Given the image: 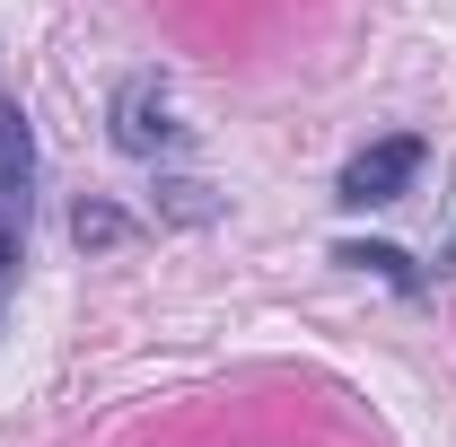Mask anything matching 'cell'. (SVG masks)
Instances as JSON below:
<instances>
[{"mask_svg": "<svg viewBox=\"0 0 456 447\" xmlns=\"http://www.w3.org/2000/svg\"><path fill=\"white\" fill-rule=\"evenodd\" d=\"M27 175H36L27 114L0 106V280H9V264H18V237H27Z\"/></svg>", "mask_w": 456, "mask_h": 447, "instance_id": "cell-1", "label": "cell"}, {"mask_svg": "<svg viewBox=\"0 0 456 447\" xmlns=\"http://www.w3.org/2000/svg\"><path fill=\"white\" fill-rule=\"evenodd\" d=\"M412 175H421V141H412V132H395V141H369V150L342 167V202H351V211H378V202H395Z\"/></svg>", "mask_w": 456, "mask_h": 447, "instance_id": "cell-2", "label": "cell"}, {"mask_svg": "<svg viewBox=\"0 0 456 447\" xmlns=\"http://www.w3.org/2000/svg\"><path fill=\"white\" fill-rule=\"evenodd\" d=\"M439 264H448V272H456V237H448V255H439Z\"/></svg>", "mask_w": 456, "mask_h": 447, "instance_id": "cell-3", "label": "cell"}]
</instances>
